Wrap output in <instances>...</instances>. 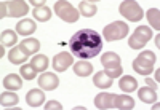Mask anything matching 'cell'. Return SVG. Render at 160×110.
<instances>
[{
	"label": "cell",
	"instance_id": "1",
	"mask_svg": "<svg viewBox=\"0 0 160 110\" xmlns=\"http://www.w3.org/2000/svg\"><path fill=\"white\" fill-rule=\"evenodd\" d=\"M69 50L72 56H77L80 59H91L101 53L102 37L91 29L78 31L69 40Z\"/></svg>",
	"mask_w": 160,
	"mask_h": 110
},
{
	"label": "cell",
	"instance_id": "2",
	"mask_svg": "<svg viewBox=\"0 0 160 110\" xmlns=\"http://www.w3.org/2000/svg\"><path fill=\"white\" fill-rule=\"evenodd\" d=\"M128 34V26L123 21H115L111 22L104 27L102 37L106 38V42H115V40H122Z\"/></svg>",
	"mask_w": 160,
	"mask_h": 110
},
{
	"label": "cell",
	"instance_id": "3",
	"mask_svg": "<svg viewBox=\"0 0 160 110\" xmlns=\"http://www.w3.org/2000/svg\"><path fill=\"white\" fill-rule=\"evenodd\" d=\"M55 13L66 22H77L80 18L78 10L74 8V5L71 2H64V0L55 2Z\"/></svg>",
	"mask_w": 160,
	"mask_h": 110
},
{
	"label": "cell",
	"instance_id": "4",
	"mask_svg": "<svg viewBox=\"0 0 160 110\" xmlns=\"http://www.w3.org/2000/svg\"><path fill=\"white\" fill-rule=\"evenodd\" d=\"M151 38H152V31L146 26H139L138 29L133 32V35L130 37L128 45L133 50H141V48H144V45L148 43Z\"/></svg>",
	"mask_w": 160,
	"mask_h": 110
},
{
	"label": "cell",
	"instance_id": "5",
	"mask_svg": "<svg viewBox=\"0 0 160 110\" xmlns=\"http://www.w3.org/2000/svg\"><path fill=\"white\" fill-rule=\"evenodd\" d=\"M118 10H120V15H122L123 18H127L128 21H139V19L144 16L141 7H139L136 2H131V0L122 2Z\"/></svg>",
	"mask_w": 160,
	"mask_h": 110
},
{
	"label": "cell",
	"instance_id": "6",
	"mask_svg": "<svg viewBox=\"0 0 160 110\" xmlns=\"http://www.w3.org/2000/svg\"><path fill=\"white\" fill-rule=\"evenodd\" d=\"M72 64H74V56L69 54L68 51H61L59 54H56V56L53 58V69H55L56 72H64L66 69Z\"/></svg>",
	"mask_w": 160,
	"mask_h": 110
},
{
	"label": "cell",
	"instance_id": "7",
	"mask_svg": "<svg viewBox=\"0 0 160 110\" xmlns=\"http://www.w3.org/2000/svg\"><path fill=\"white\" fill-rule=\"evenodd\" d=\"M38 85L42 89L45 91H53V89H56L58 85H59V78L55 75V74H51V72H45L38 77Z\"/></svg>",
	"mask_w": 160,
	"mask_h": 110
},
{
	"label": "cell",
	"instance_id": "8",
	"mask_svg": "<svg viewBox=\"0 0 160 110\" xmlns=\"http://www.w3.org/2000/svg\"><path fill=\"white\" fill-rule=\"evenodd\" d=\"M29 11V7L22 0H13V2H8V16L11 18H21L26 13Z\"/></svg>",
	"mask_w": 160,
	"mask_h": 110
},
{
	"label": "cell",
	"instance_id": "9",
	"mask_svg": "<svg viewBox=\"0 0 160 110\" xmlns=\"http://www.w3.org/2000/svg\"><path fill=\"white\" fill-rule=\"evenodd\" d=\"M114 99H115V94H112V93H99L95 98V105L102 110L114 108Z\"/></svg>",
	"mask_w": 160,
	"mask_h": 110
},
{
	"label": "cell",
	"instance_id": "10",
	"mask_svg": "<svg viewBox=\"0 0 160 110\" xmlns=\"http://www.w3.org/2000/svg\"><path fill=\"white\" fill-rule=\"evenodd\" d=\"M133 69H135L139 75H149L152 72V69H154V64L149 62L148 59H144L139 54V56L133 61Z\"/></svg>",
	"mask_w": 160,
	"mask_h": 110
},
{
	"label": "cell",
	"instance_id": "11",
	"mask_svg": "<svg viewBox=\"0 0 160 110\" xmlns=\"http://www.w3.org/2000/svg\"><path fill=\"white\" fill-rule=\"evenodd\" d=\"M45 101V93L42 89H31L26 94V102L29 107H40Z\"/></svg>",
	"mask_w": 160,
	"mask_h": 110
},
{
	"label": "cell",
	"instance_id": "12",
	"mask_svg": "<svg viewBox=\"0 0 160 110\" xmlns=\"http://www.w3.org/2000/svg\"><path fill=\"white\" fill-rule=\"evenodd\" d=\"M35 31H37V26L32 19H22L16 24V34L19 35H31Z\"/></svg>",
	"mask_w": 160,
	"mask_h": 110
},
{
	"label": "cell",
	"instance_id": "13",
	"mask_svg": "<svg viewBox=\"0 0 160 110\" xmlns=\"http://www.w3.org/2000/svg\"><path fill=\"white\" fill-rule=\"evenodd\" d=\"M3 86L10 91H16V89H21L22 88V80L19 75L16 74H8L5 78H3Z\"/></svg>",
	"mask_w": 160,
	"mask_h": 110
},
{
	"label": "cell",
	"instance_id": "14",
	"mask_svg": "<svg viewBox=\"0 0 160 110\" xmlns=\"http://www.w3.org/2000/svg\"><path fill=\"white\" fill-rule=\"evenodd\" d=\"M19 48L28 54V56H31V54H35L40 50V43H38L37 38H24L19 43Z\"/></svg>",
	"mask_w": 160,
	"mask_h": 110
},
{
	"label": "cell",
	"instance_id": "15",
	"mask_svg": "<svg viewBox=\"0 0 160 110\" xmlns=\"http://www.w3.org/2000/svg\"><path fill=\"white\" fill-rule=\"evenodd\" d=\"M93 83H95V86L101 88V89H106V88H111L112 86V78L106 74L104 70L95 74V77H93Z\"/></svg>",
	"mask_w": 160,
	"mask_h": 110
},
{
	"label": "cell",
	"instance_id": "16",
	"mask_svg": "<svg viewBox=\"0 0 160 110\" xmlns=\"http://www.w3.org/2000/svg\"><path fill=\"white\" fill-rule=\"evenodd\" d=\"M118 86H120V89H122L123 93H131V91H135L138 88V81L131 75H123L122 78H120V81H118Z\"/></svg>",
	"mask_w": 160,
	"mask_h": 110
},
{
	"label": "cell",
	"instance_id": "17",
	"mask_svg": "<svg viewBox=\"0 0 160 110\" xmlns=\"http://www.w3.org/2000/svg\"><path fill=\"white\" fill-rule=\"evenodd\" d=\"M74 72L78 77H88L93 74V65L88 61H78L74 64Z\"/></svg>",
	"mask_w": 160,
	"mask_h": 110
},
{
	"label": "cell",
	"instance_id": "18",
	"mask_svg": "<svg viewBox=\"0 0 160 110\" xmlns=\"http://www.w3.org/2000/svg\"><path fill=\"white\" fill-rule=\"evenodd\" d=\"M135 107V101L130 96H115L114 99V108H122V110H130Z\"/></svg>",
	"mask_w": 160,
	"mask_h": 110
},
{
	"label": "cell",
	"instance_id": "19",
	"mask_svg": "<svg viewBox=\"0 0 160 110\" xmlns=\"http://www.w3.org/2000/svg\"><path fill=\"white\" fill-rule=\"evenodd\" d=\"M96 11H98V8H96V3L95 2H80L78 3V13L82 16H85V18L95 16Z\"/></svg>",
	"mask_w": 160,
	"mask_h": 110
},
{
	"label": "cell",
	"instance_id": "20",
	"mask_svg": "<svg viewBox=\"0 0 160 110\" xmlns=\"http://www.w3.org/2000/svg\"><path fill=\"white\" fill-rule=\"evenodd\" d=\"M138 96H139V99H141L142 102H146V104H152V102L157 101V93H155V89L151 88V86L141 88V89L138 91Z\"/></svg>",
	"mask_w": 160,
	"mask_h": 110
},
{
	"label": "cell",
	"instance_id": "21",
	"mask_svg": "<svg viewBox=\"0 0 160 110\" xmlns=\"http://www.w3.org/2000/svg\"><path fill=\"white\" fill-rule=\"evenodd\" d=\"M28 58H29V56H28V54H26L19 46L11 48L10 53H8V59H10V62H13V64H22Z\"/></svg>",
	"mask_w": 160,
	"mask_h": 110
},
{
	"label": "cell",
	"instance_id": "22",
	"mask_svg": "<svg viewBox=\"0 0 160 110\" xmlns=\"http://www.w3.org/2000/svg\"><path fill=\"white\" fill-rule=\"evenodd\" d=\"M31 65L35 69L37 72H45L47 69H48V58L43 56V54H37V56L32 58Z\"/></svg>",
	"mask_w": 160,
	"mask_h": 110
},
{
	"label": "cell",
	"instance_id": "23",
	"mask_svg": "<svg viewBox=\"0 0 160 110\" xmlns=\"http://www.w3.org/2000/svg\"><path fill=\"white\" fill-rule=\"evenodd\" d=\"M32 15H34V18H35L37 21H42V22H45V21H48V19L51 18V10H50L47 5H42V7H37V8H34Z\"/></svg>",
	"mask_w": 160,
	"mask_h": 110
},
{
	"label": "cell",
	"instance_id": "24",
	"mask_svg": "<svg viewBox=\"0 0 160 110\" xmlns=\"http://www.w3.org/2000/svg\"><path fill=\"white\" fill-rule=\"evenodd\" d=\"M104 72L114 80V78H117V77L122 75L123 69H122V64H120V62H112V64H106V65H104Z\"/></svg>",
	"mask_w": 160,
	"mask_h": 110
},
{
	"label": "cell",
	"instance_id": "25",
	"mask_svg": "<svg viewBox=\"0 0 160 110\" xmlns=\"http://www.w3.org/2000/svg\"><path fill=\"white\" fill-rule=\"evenodd\" d=\"M0 102H2V107H11V105H16L19 102V99H18V94H13L10 91H5V93H2Z\"/></svg>",
	"mask_w": 160,
	"mask_h": 110
},
{
	"label": "cell",
	"instance_id": "26",
	"mask_svg": "<svg viewBox=\"0 0 160 110\" xmlns=\"http://www.w3.org/2000/svg\"><path fill=\"white\" fill-rule=\"evenodd\" d=\"M146 16H148L151 26L155 31H158L160 29V11H158V8H151L148 13H146Z\"/></svg>",
	"mask_w": 160,
	"mask_h": 110
},
{
	"label": "cell",
	"instance_id": "27",
	"mask_svg": "<svg viewBox=\"0 0 160 110\" xmlns=\"http://www.w3.org/2000/svg\"><path fill=\"white\" fill-rule=\"evenodd\" d=\"M15 43H18V38H16V32L15 31H3L2 32V45L3 46H13Z\"/></svg>",
	"mask_w": 160,
	"mask_h": 110
},
{
	"label": "cell",
	"instance_id": "28",
	"mask_svg": "<svg viewBox=\"0 0 160 110\" xmlns=\"http://www.w3.org/2000/svg\"><path fill=\"white\" fill-rule=\"evenodd\" d=\"M19 72H21V77L24 80H34L37 77V70H35L32 65H22L19 69Z\"/></svg>",
	"mask_w": 160,
	"mask_h": 110
},
{
	"label": "cell",
	"instance_id": "29",
	"mask_svg": "<svg viewBox=\"0 0 160 110\" xmlns=\"http://www.w3.org/2000/svg\"><path fill=\"white\" fill-rule=\"evenodd\" d=\"M112 62H120V56H118V54L109 51V53H106V54H102V56H101V64L102 65L112 64Z\"/></svg>",
	"mask_w": 160,
	"mask_h": 110
},
{
	"label": "cell",
	"instance_id": "30",
	"mask_svg": "<svg viewBox=\"0 0 160 110\" xmlns=\"http://www.w3.org/2000/svg\"><path fill=\"white\" fill-rule=\"evenodd\" d=\"M45 108H47V110H61L62 105H61L59 102H56V101H50V102L45 104Z\"/></svg>",
	"mask_w": 160,
	"mask_h": 110
},
{
	"label": "cell",
	"instance_id": "31",
	"mask_svg": "<svg viewBox=\"0 0 160 110\" xmlns=\"http://www.w3.org/2000/svg\"><path fill=\"white\" fill-rule=\"evenodd\" d=\"M141 56H142L144 59H148L149 62H152V64L155 62V54H154L152 51H142V53H141Z\"/></svg>",
	"mask_w": 160,
	"mask_h": 110
},
{
	"label": "cell",
	"instance_id": "32",
	"mask_svg": "<svg viewBox=\"0 0 160 110\" xmlns=\"http://www.w3.org/2000/svg\"><path fill=\"white\" fill-rule=\"evenodd\" d=\"M0 5H2V11H0V16L5 18V16L8 15V2H2Z\"/></svg>",
	"mask_w": 160,
	"mask_h": 110
},
{
	"label": "cell",
	"instance_id": "33",
	"mask_svg": "<svg viewBox=\"0 0 160 110\" xmlns=\"http://www.w3.org/2000/svg\"><path fill=\"white\" fill-rule=\"evenodd\" d=\"M146 83H148V86L157 89V81H154V80H151V78H146Z\"/></svg>",
	"mask_w": 160,
	"mask_h": 110
}]
</instances>
